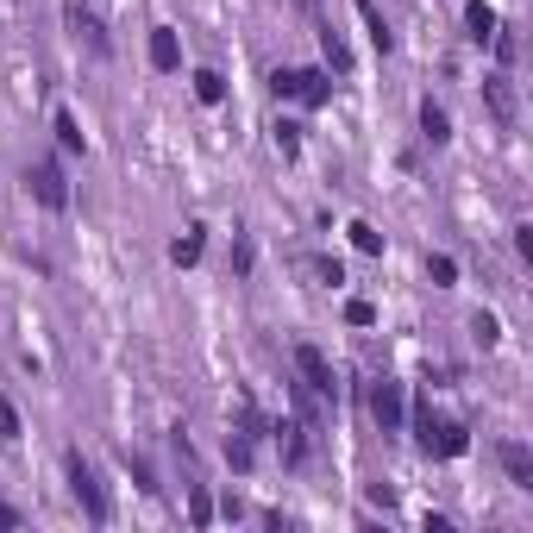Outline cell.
Masks as SVG:
<instances>
[{"label":"cell","mask_w":533,"mask_h":533,"mask_svg":"<svg viewBox=\"0 0 533 533\" xmlns=\"http://www.w3.org/2000/svg\"><path fill=\"white\" fill-rule=\"evenodd\" d=\"M483 107H490V120L502 132L521 126V95H515V82H508V69H490V76H483Z\"/></svg>","instance_id":"5"},{"label":"cell","mask_w":533,"mask_h":533,"mask_svg":"<svg viewBox=\"0 0 533 533\" xmlns=\"http://www.w3.org/2000/svg\"><path fill=\"white\" fill-rule=\"evenodd\" d=\"M414 446H421L427 458H465L471 452V427L433 414V402H414Z\"/></svg>","instance_id":"1"},{"label":"cell","mask_w":533,"mask_h":533,"mask_svg":"<svg viewBox=\"0 0 533 533\" xmlns=\"http://www.w3.org/2000/svg\"><path fill=\"white\" fill-rule=\"evenodd\" d=\"M51 126H57V145H63V151H88V138H82V126H76V113H69V107L57 113Z\"/></svg>","instance_id":"21"},{"label":"cell","mask_w":533,"mask_h":533,"mask_svg":"<svg viewBox=\"0 0 533 533\" xmlns=\"http://www.w3.org/2000/svg\"><path fill=\"white\" fill-rule=\"evenodd\" d=\"M421 138H427V145H433V151H439V145H452V113H446V107H439L433 95L421 101Z\"/></svg>","instance_id":"13"},{"label":"cell","mask_w":533,"mask_h":533,"mask_svg":"<svg viewBox=\"0 0 533 533\" xmlns=\"http://www.w3.org/2000/svg\"><path fill=\"white\" fill-rule=\"evenodd\" d=\"M490 44H496V63H502V69L521 57V38H515V32H502V26H496V38H490Z\"/></svg>","instance_id":"27"},{"label":"cell","mask_w":533,"mask_h":533,"mask_svg":"<svg viewBox=\"0 0 533 533\" xmlns=\"http://www.w3.org/2000/svg\"><path fill=\"white\" fill-rule=\"evenodd\" d=\"M276 433V452H283V465H308V452H314V427H301V421H270Z\"/></svg>","instance_id":"9"},{"label":"cell","mask_w":533,"mask_h":533,"mask_svg":"<svg viewBox=\"0 0 533 533\" xmlns=\"http://www.w3.org/2000/svg\"><path fill=\"white\" fill-rule=\"evenodd\" d=\"M270 145H276V157H295V151H301V126H295V120H276V126H270Z\"/></svg>","instance_id":"22"},{"label":"cell","mask_w":533,"mask_h":533,"mask_svg":"<svg viewBox=\"0 0 533 533\" xmlns=\"http://www.w3.org/2000/svg\"><path fill=\"white\" fill-rule=\"evenodd\" d=\"M26 189H32L38 207H51V214H63V207H69V176H63L57 157H38V164H26Z\"/></svg>","instance_id":"4"},{"label":"cell","mask_w":533,"mask_h":533,"mask_svg":"<svg viewBox=\"0 0 533 533\" xmlns=\"http://www.w3.org/2000/svg\"><path fill=\"white\" fill-rule=\"evenodd\" d=\"M496 26H502V19H496L490 0H471V7H465V38H471V44H490Z\"/></svg>","instance_id":"15"},{"label":"cell","mask_w":533,"mask_h":533,"mask_svg":"<svg viewBox=\"0 0 533 533\" xmlns=\"http://www.w3.org/2000/svg\"><path fill=\"white\" fill-rule=\"evenodd\" d=\"M251 264H258V251H251V233L233 239V276H251Z\"/></svg>","instance_id":"26"},{"label":"cell","mask_w":533,"mask_h":533,"mask_svg":"<svg viewBox=\"0 0 533 533\" xmlns=\"http://www.w3.org/2000/svg\"><path fill=\"white\" fill-rule=\"evenodd\" d=\"M19 433H26V427H19V408H13L7 396H0V439H7V446H13Z\"/></svg>","instance_id":"28"},{"label":"cell","mask_w":533,"mask_h":533,"mask_svg":"<svg viewBox=\"0 0 533 533\" xmlns=\"http://www.w3.org/2000/svg\"><path fill=\"white\" fill-rule=\"evenodd\" d=\"M226 465H233V471H251V465H258V439H251V433H226Z\"/></svg>","instance_id":"17"},{"label":"cell","mask_w":533,"mask_h":533,"mask_svg":"<svg viewBox=\"0 0 533 533\" xmlns=\"http://www.w3.org/2000/svg\"><path fill=\"white\" fill-rule=\"evenodd\" d=\"M145 51H151V69H157V76H176V69H182V38H176V26H151V44H145Z\"/></svg>","instance_id":"10"},{"label":"cell","mask_w":533,"mask_h":533,"mask_svg":"<svg viewBox=\"0 0 533 533\" xmlns=\"http://www.w3.org/2000/svg\"><path fill=\"white\" fill-rule=\"evenodd\" d=\"M63 471H69V490H76V502H82V515L95 521V527H107V521H113V502H107V490H101V477H95V465H88L82 452H69V458H63Z\"/></svg>","instance_id":"3"},{"label":"cell","mask_w":533,"mask_h":533,"mask_svg":"<svg viewBox=\"0 0 533 533\" xmlns=\"http://www.w3.org/2000/svg\"><path fill=\"white\" fill-rule=\"evenodd\" d=\"M345 233H352V245L364 251V258H383V233H377V226H370V220H352V226H345Z\"/></svg>","instance_id":"20"},{"label":"cell","mask_w":533,"mask_h":533,"mask_svg":"<svg viewBox=\"0 0 533 533\" xmlns=\"http://www.w3.org/2000/svg\"><path fill=\"white\" fill-rule=\"evenodd\" d=\"M189 521H195V527H207V521H214V496H207L201 483L189 490Z\"/></svg>","instance_id":"25"},{"label":"cell","mask_w":533,"mask_h":533,"mask_svg":"<svg viewBox=\"0 0 533 533\" xmlns=\"http://www.w3.org/2000/svg\"><path fill=\"white\" fill-rule=\"evenodd\" d=\"M63 13H69V32H76V38H82V44H88V51H95V57H107V51H113V38H107V26H101V13H95V7H82V0H69Z\"/></svg>","instance_id":"8"},{"label":"cell","mask_w":533,"mask_h":533,"mask_svg":"<svg viewBox=\"0 0 533 533\" xmlns=\"http://www.w3.org/2000/svg\"><path fill=\"white\" fill-rule=\"evenodd\" d=\"M295 377L308 383V389H320L327 402H339V377H333V358L320 352V345H295Z\"/></svg>","instance_id":"6"},{"label":"cell","mask_w":533,"mask_h":533,"mask_svg":"<svg viewBox=\"0 0 533 533\" xmlns=\"http://www.w3.org/2000/svg\"><path fill=\"white\" fill-rule=\"evenodd\" d=\"M370 421H377L383 433H396V427L408 421V396H402L396 377H377V383H370Z\"/></svg>","instance_id":"7"},{"label":"cell","mask_w":533,"mask_h":533,"mask_svg":"<svg viewBox=\"0 0 533 533\" xmlns=\"http://www.w3.org/2000/svg\"><path fill=\"white\" fill-rule=\"evenodd\" d=\"M201 251H207V226H189V233L170 245V264H176V270H189V264H201Z\"/></svg>","instance_id":"16"},{"label":"cell","mask_w":533,"mask_h":533,"mask_svg":"<svg viewBox=\"0 0 533 533\" xmlns=\"http://www.w3.org/2000/svg\"><path fill=\"white\" fill-rule=\"evenodd\" d=\"M320 57H327V69H333V76H352V44L339 38V26H333V19H320Z\"/></svg>","instance_id":"12"},{"label":"cell","mask_w":533,"mask_h":533,"mask_svg":"<svg viewBox=\"0 0 533 533\" xmlns=\"http://www.w3.org/2000/svg\"><path fill=\"white\" fill-rule=\"evenodd\" d=\"M276 101H301V107H327L333 95V69H276L270 76Z\"/></svg>","instance_id":"2"},{"label":"cell","mask_w":533,"mask_h":533,"mask_svg":"<svg viewBox=\"0 0 533 533\" xmlns=\"http://www.w3.org/2000/svg\"><path fill=\"white\" fill-rule=\"evenodd\" d=\"M358 19H364L370 44H377V57H389V51H396V32H389V19H383V7H377V0H358Z\"/></svg>","instance_id":"14"},{"label":"cell","mask_w":533,"mask_h":533,"mask_svg":"<svg viewBox=\"0 0 533 533\" xmlns=\"http://www.w3.org/2000/svg\"><path fill=\"white\" fill-rule=\"evenodd\" d=\"M0 527H19V508L13 502H0Z\"/></svg>","instance_id":"31"},{"label":"cell","mask_w":533,"mask_h":533,"mask_svg":"<svg viewBox=\"0 0 533 533\" xmlns=\"http://www.w3.org/2000/svg\"><path fill=\"white\" fill-rule=\"evenodd\" d=\"M427 276H433V289H452L458 283V264L446 258V251H427Z\"/></svg>","instance_id":"23"},{"label":"cell","mask_w":533,"mask_h":533,"mask_svg":"<svg viewBox=\"0 0 533 533\" xmlns=\"http://www.w3.org/2000/svg\"><path fill=\"white\" fill-rule=\"evenodd\" d=\"M120 458H126V471H132V483H138V490H145V496H157V483H151V465H145V458H138L132 446H126Z\"/></svg>","instance_id":"24"},{"label":"cell","mask_w":533,"mask_h":533,"mask_svg":"<svg viewBox=\"0 0 533 533\" xmlns=\"http://www.w3.org/2000/svg\"><path fill=\"white\" fill-rule=\"evenodd\" d=\"M314 270H320V283H333V289H339V283H345V264H339V258H320V264H314Z\"/></svg>","instance_id":"30"},{"label":"cell","mask_w":533,"mask_h":533,"mask_svg":"<svg viewBox=\"0 0 533 533\" xmlns=\"http://www.w3.org/2000/svg\"><path fill=\"white\" fill-rule=\"evenodd\" d=\"M496 458H502V471H508V483H515V490H533V452L521 446V439H502Z\"/></svg>","instance_id":"11"},{"label":"cell","mask_w":533,"mask_h":533,"mask_svg":"<svg viewBox=\"0 0 533 533\" xmlns=\"http://www.w3.org/2000/svg\"><path fill=\"white\" fill-rule=\"evenodd\" d=\"M345 320H352V327H370V320H377V308H370V301H345Z\"/></svg>","instance_id":"29"},{"label":"cell","mask_w":533,"mask_h":533,"mask_svg":"<svg viewBox=\"0 0 533 533\" xmlns=\"http://www.w3.org/2000/svg\"><path fill=\"white\" fill-rule=\"evenodd\" d=\"M301 7H308V13H320V0H301Z\"/></svg>","instance_id":"32"},{"label":"cell","mask_w":533,"mask_h":533,"mask_svg":"<svg viewBox=\"0 0 533 533\" xmlns=\"http://www.w3.org/2000/svg\"><path fill=\"white\" fill-rule=\"evenodd\" d=\"M195 101L201 107H220L226 101V76H220V69H195Z\"/></svg>","instance_id":"18"},{"label":"cell","mask_w":533,"mask_h":533,"mask_svg":"<svg viewBox=\"0 0 533 533\" xmlns=\"http://www.w3.org/2000/svg\"><path fill=\"white\" fill-rule=\"evenodd\" d=\"M471 339L483 345V352H490V345H502V320H496L490 308H477V314H471Z\"/></svg>","instance_id":"19"}]
</instances>
